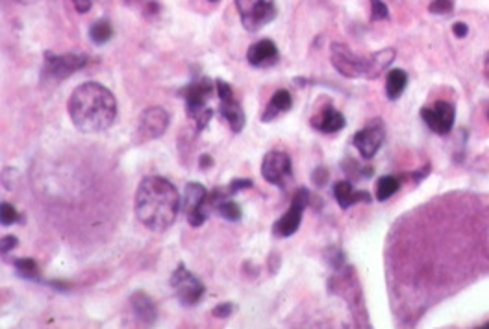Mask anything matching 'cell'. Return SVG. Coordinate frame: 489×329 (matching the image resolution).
<instances>
[{
  "instance_id": "27",
  "label": "cell",
  "mask_w": 489,
  "mask_h": 329,
  "mask_svg": "<svg viewBox=\"0 0 489 329\" xmlns=\"http://www.w3.org/2000/svg\"><path fill=\"white\" fill-rule=\"evenodd\" d=\"M388 17H389V10L382 0H371V19L382 21V19H388Z\"/></svg>"
},
{
  "instance_id": "18",
  "label": "cell",
  "mask_w": 489,
  "mask_h": 329,
  "mask_svg": "<svg viewBox=\"0 0 489 329\" xmlns=\"http://www.w3.org/2000/svg\"><path fill=\"white\" fill-rule=\"evenodd\" d=\"M130 305H132L136 317L145 324V326H152L156 322V305L152 302V298L147 292H134L130 298Z\"/></svg>"
},
{
  "instance_id": "4",
  "label": "cell",
  "mask_w": 489,
  "mask_h": 329,
  "mask_svg": "<svg viewBox=\"0 0 489 329\" xmlns=\"http://www.w3.org/2000/svg\"><path fill=\"white\" fill-rule=\"evenodd\" d=\"M171 287L175 289L176 298L186 307H193L202 300L206 287L195 274H191L186 268V265H178L176 270L171 276Z\"/></svg>"
},
{
  "instance_id": "31",
  "label": "cell",
  "mask_w": 489,
  "mask_h": 329,
  "mask_svg": "<svg viewBox=\"0 0 489 329\" xmlns=\"http://www.w3.org/2000/svg\"><path fill=\"white\" fill-rule=\"evenodd\" d=\"M17 244H19V239L15 235H4L2 237V241H0V248H2V254H8V252H12L13 248H17Z\"/></svg>"
},
{
  "instance_id": "19",
  "label": "cell",
  "mask_w": 489,
  "mask_h": 329,
  "mask_svg": "<svg viewBox=\"0 0 489 329\" xmlns=\"http://www.w3.org/2000/svg\"><path fill=\"white\" fill-rule=\"evenodd\" d=\"M291 107H293V96H291V93L286 91V89L276 91V93L271 96L267 107H265L264 115H262V122H271L273 118L278 117L280 113L289 111Z\"/></svg>"
},
{
  "instance_id": "10",
  "label": "cell",
  "mask_w": 489,
  "mask_h": 329,
  "mask_svg": "<svg viewBox=\"0 0 489 329\" xmlns=\"http://www.w3.org/2000/svg\"><path fill=\"white\" fill-rule=\"evenodd\" d=\"M293 174L291 168V157L282 150H271L267 152L262 161V176L271 185L284 187L286 181Z\"/></svg>"
},
{
  "instance_id": "9",
  "label": "cell",
  "mask_w": 489,
  "mask_h": 329,
  "mask_svg": "<svg viewBox=\"0 0 489 329\" xmlns=\"http://www.w3.org/2000/svg\"><path fill=\"white\" fill-rule=\"evenodd\" d=\"M217 94L215 83L210 78H197L180 91V96L186 100V111L195 118L202 109L208 107V100Z\"/></svg>"
},
{
  "instance_id": "24",
  "label": "cell",
  "mask_w": 489,
  "mask_h": 329,
  "mask_svg": "<svg viewBox=\"0 0 489 329\" xmlns=\"http://www.w3.org/2000/svg\"><path fill=\"white\" fill-rule=\"evenodd\" d=\"M13 267H15L17 274L23 276V278H28V280H38L39 278L38 263L34 261V259H30V257L15 259V261H13Z\"/></svg>"
},
{
  "instance_id": "26",
  "label": "cell",
  "mask_w": 489,
  "mask_h": 329,
  "mask_svg": "<svg viewBox=\"0 0 489 329\" xmlns=\"http://www.w3.org/2000/svg\"><path fill=\"white\" fill-rule=\"evenodd\" d=\"M19 218L21 215L12 204L2 202V205H0V220H2V226H12V224L17 222Z\"/></svg>"
},
{
  "instance_id": "2",
  "label": "cell",
  "mask_w": 489,
  "mask_h": 329,
  "mask_svg": "<svg viewBox=\"0 0 489 329\" xmlns=\"http://www.w3.org/2000/svg\"><path fill=\"white\" fill-rule=\"evenodd\" d=\"M67 109L76 130L82 133H101L115 122L117 100L101 83L86 81L73 91Z\"/></svg>"
},
{
  "instance_id": "34",
  "label": "cell",
  "mask_w": 489,
  "mask_h": 329,
  "mask_svg": "<svg viewBox=\"0 0 489 329\" xmlns=\"http://www.w3.org/2000/svg\"><path fill=\"white\" fill-rule=\"evenodd\" d=\"M452 31H454L456 38H465L469 34V26L465 25V23H456V25L452 26Z\"/></svg>"
},
{
  "instance_id": "36",
  "label": "cell",
  "mask_w": 489,
  "mask_h": 329,
  "mask_svg": "<svg viewBox=\"0 0 489 329\" xmlns=\"http://www.w3.org/2000/svg\"><path fill=\"white\" fill-rule=\"evenodd\" d=\"M212 165H214V159H212V155H208V154L201 155V163H199V167H201L202 170H206V168H210Z\"/></svg>"
},
{
  "instance_id": "35",
  "label": "cell",
  "mask_w": 489,
  "mask_h": 329,
  "mask_svg": "<svg viewBox=\"0 0 489 329\" xmlns=\"http://www.w3.org/2000/svg\"><path fill=\"white\" fill-rule=\"evenodd\" d=\"M73 4L78 13H88L91 10V0H73Z\"/></svg>"
},
{
  "instance_id": "14",
  "label": "cell",
  "mask_w": 489,
  "mask_h": 329,
  "mask_svg": "<svg viewBox=\"0 0 489 329\" xmlns=\"http://www.w3.org/2000/svg\"><path fill=\"white\" fill-rule=\"evenodd\" d=\"M278 60H280V52L271 39H260L251 44V49L247 52V62L258 68L273 67L278 63Z\"/></svg>"
},
{
  "instance_id": "30",
  "label": "cell",
  "mask_w": 489,
  "mask_h": 329,
  "mask_svg": "<svg viewBox=\"0 0 489 329\" xmlns=\"http://www.w3.org/2000/svg\"><path fill=\"white\" fill-rule=\"evenodd\" d=\"M252 185H254V181H252V180L238 178V180L230 181V185H228V191H230V194L234 196V194L241 193V191H244V189H251Z\"/></svg>"
},
{
  "instance_id": "1",
  "label": "cell",
  "mask_w": 489,
  "mask_h": 329,
  "mask_svg": "<svg viewBox=\"0 0 489 329\" xmlns=\"http://www.w3.org/2000/svg\"><path fill=\"white\" fill-rule=\"evenodd\" d=\"M134 209L147 230L160 233L175 224L182 209V198L169 180L162 176H147L139 181Z\"/></svg>"
},
{
  "instance_id": "16",
  "label": "cell",
  "mask_w": 489,
  "mask_h": 329,
  "mask_svg": "<svg viewBox=\"0 0 489 329\" xmlns=\"http://www.w3.org/2000/svg\"><path fill=\"white\" fill-rule=\"evenodd\" d=\"M219 113L225 117V120L230 124L234 133H239V131L244 128V122H247V117H244V111L241 104L238 102V98L232 94H228L225 98H219Z\"/></svg>"
},
{
  "instance_id": "11",
  "label": "cell",
  "mask_w": 489,
  "mask_h": 329,
  "mask_svg": "<svg viewBox=\"0 0 489 329\" xmlns=\"http://www.w3.org/2000/svg\"><path fill=\"white\" fill-rule=\"evenodd\" d=\"M208 198V191L206 187L201 185V183H188L186 185V191H184V198H182V211L186 213L188 217V222L193 226V228H201L202 224L206 222L208 213L204 211V202Z\"/></svg>"
},
{
  "instance_id": "6",
  "label": "cell",
  "mask_w": 489,
  "mask_h": 329,
  "mask_svg": "<svg viewBox=\"0 0 489 329\" xmlns=\"http://www.w3.org/2000/svg\"><path fill=\"white\" fill-rule=\"evenodd\" d=\"M308 204H310V191L308 189H297L288 211L273 224V235L278 237V239L295 235L297 230L301 228L302 213H304Z\"/></svg>"
},
{
  "instance_id": "29",
  "label": "cell",
  "mask_w": 489,
  "mask_h": 329,
  "mask_svg": "<svg viewBox=\"0 0 489 329\" xmlns=\"http://www.w3.org/2000/svg\"><path fill=\"white\" fill-rule=\"evenodd\" d=\"M212 117H214V109H212V107H206V109H202V111L193 118L195 124H197V130H199V131L206 130V126L210 124V120H212Z\"/></svg>"
},
{
  "instance_id": "33",
  "label": "cell",
  "mask_w": 489,
  "mask_h": 329,
  "mask_svg": "<svg viewBox=\"0 0 489 329\" xmlns=\"http://www.w3.org/2000/svg\"><path fill=\"white\" fill-rule=\"evenodd\" d=\"M234 309H236V305L234 304H219L217 307L214 309V317H217V318H228L230 315L234 313Z\"/></svg>"
},
{
  "instance_id": "7",
  "label": "cell",
  "mask_w": 489,
  "mask_h": 329,
  "mask_svg": "<svg viewBox=\"0 0 489 329\" xmlns=\"http://www.w3.org/2000/svg\"><path fill=\"white\" fill-rule=\"evenodd\" d=\"M169 113L165 111L163 107H147L139 117L138 130H136V143L143 144L154 141V139H160L169 128Z\"/></svg>"
},
{
  "instance_id": "28",
  "label": "cell",
  "mask_w": 489,
  "mask_h": 329,
  "mask_svg": "<svg viewBox=\"0 0 489 329\" xmlns=\"http://www.w3.org/2000/svg\"><path fill=\"white\" fill-rule=\"evenodd\" d=\"M428 10L434 15H447L452 12V0H434Z\"/></svg>"
},
{
  "instance_id": "13",
  "label": "cell",
  "mask_w": 489,
  "mask_h": 329,
  "mask_svg": "<svg viewBox=\"0 0 489 329\" xmlns=\"http://www.w3.org/2000/svg\"><path fill=\"white\" fill-rule=\"evenodd\" d=\"M384 137H386L384 126L380 122H373V124L365 126L364 130L356 131L352 143H354V146H356L358 152L362 154L364 159H373L378 150H380V146H382Z\"/></svg>"
},
{
  "instance_id": "22",
  "label": "cell",
  "mask_w": 489,
  "mask_h": 329,
  "mask_svg": "<svg viewBox=\"0 0 489 329\" xmlns=\"http://www.w3.org/2000/svg\"><path fill=\"white\" fill-rule=\"evenodd\" d=\"M112 36H113V28L108 19L97 21V23L89 28V38H91V41H93L95 44L108 43V41L112 39Z\"/></svg>"
},
{
  "instance_id": "38",
  "label": "cell",
  "mask_w": 489,
  "mask_h": 329,
  "mask_svg": "<svg viewBox=\"0 0 489 329\" xmlns=\"http://www.w3.org/2000/svg\"><path fill=\"white\" fill-rule=\"evenodd\" d=\"M482 329H489V324H486V326H484Z\"/></svg>"
},
{
  "instance_id": "17",
  "label": "cell",
  "mask_w": 489,
  "mask_h": 329,
  "mask_svg": "<svg viewBox=\"0 0 489 329\" xmlns=\"http://www.w3.org/2000/svg\"><path fill=\"white\" fill-rule=\"evenodd\" d=\"M334 198H336V202H338L341 209H349V207H352V205L358 204V202H371L369 193H365V191H354L351 181L347 180L338 181V183L334 185Z\"/></svg>"
},
{
  "instance_id": "3",
  "label": "cell",
  "mask_w": 489,
  "mask_h": 329,
  "mask_svg": "<svg viewBox=\"0 0 489 329\" xmlns=\"http://www.w3.org/2000/svg\"><path fill=\"white\" fill-rule=\"evenodd\" d=\"M236 8L247 31L262 30L276 17V6L273 0H236Z\"/></svg>"
},
{
  "instance_id": "23",
  "label": "cell",
  "mask_w": 489,
  "mask_h": 329,
  "mask_svg": "<svg viewBox=\"0 0 489 329\" xmlns=\"http://www.w3.org/2000/svg\"><path fill=\"white\" fill-rule=\"evenodd\" d=\"M399 187H401L399 178H395V176H382L377 183V200L386 202V200L391 198L399 191Z\"/></svg>"
},
{
  "instance_id": "37",
  "label": "cell",
  "mask_w": 489,
  "mask_h": 329,
  "mask_svg": "<svg viewBox=\"0 0 489 329\" xmlns=\"http://www.w3.org/2000/svg\"><path fill=\"white\" fill-rule=\"evenodd\" d=\"M486 73L489 75V56H488V60H486Z\"/></svg>"
},
{
  "instance_id": "15",
  "label": "cell",
  "mask_w": 489,
  "mask_h": 329,
  "mask_svg": "<svg viewBox=\"0 0 489 329\" xmlns=\"http://www.w3.org/2000/svg\"><path fill=\"white\" fill-rule=\"evenodd\" d=\"M312 128L323 133H338L345 128L347 120L343 117V113H339L338 109L330 104H326L319 113H315L312 120H310Z\"/></svg>"
},
{
  "instance_id": "12",
  "label": "cell",
  "mask_w": 489,
  "mask_h": 329,
  "mask_svg": "<svg viewBox=\"0 0 489 329\" xmlns=\"http://www.w3.org/2000/svg\"><path fill=\"white\" fill-rule=\"evenodd\" d=\"M454 115H456L454 106L449 104V102H443V100L436 102V106L434 107L421 109V117L425 120V124H427L434 133H438V135H447V133L452 130V126H454Z\"/></svg>"
},
{
  "instance_id": "40",
  "label": "cell",
  "mask_w": 489,
  "mask_h": 329,
  "mask_svg": "<svg viewBox=\"0 0 489 329\" xmlns=\"http://www.w3.org/2000/svg\"><path fill=\"white\" fill-rule=\"evenodd\" d=\"M488 118H489V111H488Z\"/></svg>"
},
{
  "instance_id": "8",
  "label": "cell",
  "mask_w": 489,
  "mask_h": 329,
  "mask_svg": "<svg viewBox=\"0 0 489 329\" xmlns=\"http://www.w3.org/2000/svg\"><path fill=\"white\" fill-rule=\"evenodd\" d=\"M89 57L86 54H45V67L43 73L47 76H51L52 80H63L69 78L71 75H75L76 70H80L88 65Z\"/></svg>"
},
{
  "instance_id": "25",
  "label": "cell",
  "mask_w": 489,
  "mask_h": 329,
  "mask_svg": "<svg viewBox=\"0 0 489 329\" xmlns=\"http://www.w3.org/2000/svg\"><path fill=\"white\" fill-rule=\"evenodd\" d=\"M215 213H219L221 217L226 218V220H230V222H238V220H241V217H243L241 207H239V205L230 198L223 200Z\"/></svg>"
},
{
  "instance_id": "21",
  "label": "cell",
  "mask_w": 489,
  "mask_h": 329,
  "mask_svg": "<svg viewBox=\"0 0 489 329\" xmlns=\"http://www.w3.org/2000/svg\"><path fill=\"white\" fill-rule=\"evenodd\" d=\"M393 60H395V50L393 49L375 52L373 56H369V73H367V78H371V80L377 78Z\"/></svg>"
},
{
  "instance_id": "20",
  "label": "cell",
  "mask_w": 489,
  "mask_h": 329,
  "mask_svg": "<svg viewBox=\"0 0 489 329\" xmlns=\"http://www.w3.org/2000/svg\"><path fill=\"white\" fill-rule=\"evenodd\" d=\"M408 85V75L402 68H391L386 78V94L389 100H397Z\"/></svg>"
},
{
  "instance_id": "32",
  "label": "cell",
  "mask_w": 489,
  "mask_h": 329,
  "mask_svg": "<svg viewBox=\"0 0 489 329\" xmlns=\"http://www.w3.org/2000/svg\"><path fill=\"white\" fill-rule=\"evenodd\" d=\"M312 181H314L315 187H323L328 181V170L325 167L315 168L314 174H312Z\"/></svg>"
},
{
  "instance_id": "5",
  "label": "cell",
  "mask_w": 489,
  "mask_h": 329,
  "mask_svg": "<svg viewBox=\"0 0 489 329\" xmlns=\"http://www.w3.org/2000/svg\"><path fill=\"white\" fill-rule=\"evenodd\" d=\"M330 60H332L334 68L339 75L345 78H360L369 73V57L358 56L356 52H352L347 44L332 43L330 47Z\"/></svg>"
},
{
  "instance_id": "39",
  "label": "cell",
  "mask_w": 489,
  "mask_h": 329,
  "mask_svg": "<svg viewBox=\"0 0 489 329\" xmlns=\"http://www.w3.org/2000/svg\"><path fill=\"white\" fill-rule=\"evenodd\" d=\"M210 2H217V0H210Z\"/></svg>"
}]
</instances>
